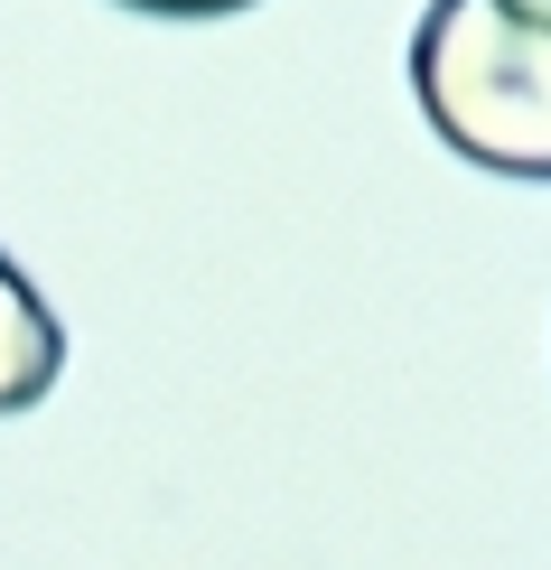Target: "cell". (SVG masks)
I'll return each instance as SVG.
<instances>
[{
  "mask_svg": "<svg viewBox=\"0 0 551 570\" xmlns=\"http://www.w3.org/2000/svg\"><path fill=\"white\" fill-rule=\"evenodd\" d=\"M412 94L468 169L551 178V0H430Z\"/></svg>",
  "mask_w": 551,
  "mask_h": 570,
  "instance_id": "cell-1",
  "label": "cell"
},
{
  "mask_svg": "<svg viewBox=\"0 0 551 570\" xmlns=\"http://www.w3.org/2000/svg\"><path fill=\"white\" fill-rule=\"evenodd\" d=\"M122 10H150V19H234L253 0H122Z\"/></svg>",
  "mask_w": 551,
  "mask_h": 570,
  "instance_id": "cell-3",
  "label": "cell"
},
{
  "mask_svg": "<svg viewBox=\"0 0 551 570\" xmlns=\"http://www.w3.org/2000/svg\"><path fill=\"white\" fill-rule=\"evenodd\" d=\"M57 374H66V327H57V308L38 299V281L0 253V421L47 402Z\"/></svg>",
  "mask_w": 551,
  "mask_h": 570,
  "instance_id": "cell-2",
  "label": "cell"
}]
</instances>
